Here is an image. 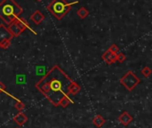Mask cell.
Here are the masks:
<instances>
[{
  "instance_id": "obj_8",
  "label": "cell",
  "mask_w": 152,
  "mask_h": 128,
  "mask_svg": "<svg viewBox=\"0 0 152 128\" xmlns=\"http://www.w3.org/2000/svg\"><path fill=\"white\" fill-rule=\"evenodd\" d=\"M118 121L124 126H128L133 121V117L127 111H124L122 114L119 115Z\"/></svg>"
},
{
  "instance_id": "obj_7",
  "label": "cell",
  "mask_w": 152,
  "mask_h": 128,
  "mask_svg": "<svg viewBox=\"0 0 152 128\" xmlns=\"http://www.w3.org/2000/svg\"><path fill=\"white\" fill-rule=\"evenodd\" d=\"M45 19V15L42 12L39 10L35 11L31 15H30V20L35 23V24H40Z\"/></svg>"
},
{
  "instance_id": "obj_6",
  "label": "cell",
  "mask_w": 152,
  "mask_h": 128,
  "mask_svg": "<svg viewBox=\"0 0 152 128\" xmlns=\"http://www.w3.org/2000/svg\"><path fill=\"white\" fill-rule=\"evenodd\" d=\"M12 37L13 36L8 30V29L4 25L0 24V47L4 49L8 48Z\"/></svg>"
},
{
  "instance_id": "obj_15",
  "label": "cell",
  "mask_w": 152,
  "mask_h": 128,
  "mask_svg": "<svg viewBox=\"0 0 152 128\" xmlns=\"http://www.w3.org/2000/svg\"><path fill=\"white\" fill-rule=\"evenodd\" d=\"M142 75H143L144 77L148 78V77H150V76H151V69L149 67H145V68H143V69H142Z\"/></svg>"
},
{
  "instance_id": "obj_18",
  "label": "cell",
  "mask_w": 152,
  "mask_h": 128,
  "mask_svg": "<svg viewBox=\"0 0 152 128\" xmlns=\"http://www.w3.org/2000/svg\"><path fill=\"white\" fill-rule=\"evenodd\" d=\"M126 60V55L123 53H118L117 54V61H118L119 62H123Z\"/></svg>"
},
{
  "instance_id": "obj_4",
  "label": "cell",
  "mask_w": 152,
  "mask_h": 128,
  "mask_svg": "<svg viewBox=\"0 0 152 128\" xmlns=\"http://www.w3.org/2000/svg\"><path fill=\"white\" fill-rule=\"evenodd\" d=\"M27 28H28V23L23 20V19H19L16 18L13 20L10 24L9 27L7 28L8 30L12 33L13 37H18L20 36Z\"/></svg>"
},
{
  "instance_id": "obj_1",
  "label": "cell",
  "mask_w": 152,
  "mask_h": 128,
  "mask_svg": "<svg viewBox=\"0 0 152 128\" xmlns=\"http://www.w3.org/2000/svg\"><path fill=\"white\" fill-rule=\"evenodd\" d=\"M76 82L58 65H54L35 87L54 106L58 107L61 100L70 94V89Z\"/></svg>"
},
{
  "instance_id": "obj_13",
  "label": "cell",
  "mask_w": 152,
  "mask_h": 128,
  "mask_svg": "<svg viewBox=\"0 0 152 128\" xmlns=\"http://www.w3.org/2000/svg\"><path fill=\"white\" fill-rule=\"evenodd\" d=\"M70 102H71L70 98H69V96H65V97H63V98L61 100V102H60V103H59V106H61V107H62V108H66Z\"/></svg>"
},
{
  "instance_id": "obj_14",
  "label": "cell",
  "mask_w": 152,
  "mask_h": 128,
  "mask_svg": "<svg viewBox=\"0 0 152 128\" xmlns=\"http://www.w3.org/2000/svg\"><path fill=\"white\" fill-rule=\"evenodd\" d=\"M80 90H81V88H80L79 85H78L77 83H76L74 86H72V87H71V89H70V94H72V95H77V94L80 92Z\"/></svg>"
},
{
  "instance_id": "obj_2",
  "label": "cell",
  "mask_w": 152,
  "mask_h": 128,
  "mask_svg": "<svg viewBox=\"0 0 152 128\" xmlns=\"http://www.w3.org/2000/svg\"><path fill=\"white\" fill-rule=\"evenodd\" d=\"M23 10L14 0H2L0 3V18L9 25L13 20L19 18Z\"/></svg>"
},
{
  "instance_id": "obj_17",
  "label": "cell",
  "mask_w": 152,
  "mask_h": 128,
  "mask_svg": "<svg viewBox=\"0 0 152 128\" xmlns=\"http://www.w3.org/2000/svg\"><path fill=\"white\" fill-rule=\"evenodd\" d=\"M109 51H110V52H111L112 53L117 54V53L119 51V48H118V46H117L116 45H112L109 48Z\"/></svg>"
},
{
  "instance_id": "obj_21",
  "label": "cell",
  "mask_w": 152,
  "mask_h": 128,
  "mask_svg": "<svg viewBox=\"0 0 152 128\" xmlns=\"http://www.w3.org/2000/svg\"><path fill=\"white\" fill-rule=\"evenodd\" d=\"M16 128H19V127H16Z\"/></svg>"
},
{
  "instance_id": "obj_20",
  "label": "cell",
  "mask_w": 152,
  "mask_h": 128,
  "mask_svg": "<svg viewBox=\"0 0 152 128\" xmlns=\"http://www.w3.org/2000/svg\"><path fill=\"white\" fill-rule=\"evenodd\" d=\"M37 1H41V0H37Z\"/></svg>"
},
{
  "instance_id": "obj_19",
  "label": "cell",
  "mask_w": 152,
  "mask_h": 128,
  "mask_svg": "<svg viewBox=\"0 0 152 128\" xmlns=\"http://www.w3.org/2000/svg\"><path fill=\"white\" fill-rule=\"evenodd\" d=\"M4 90H5V86L2 82H0V92L4 91Z\"/></svg>"
},
{
  "instance_id": "obj_9",
  "label": "cell",
  "mask_w": 152,
  "mask_h": 128,
  "mask_svg": "<svg viewBox=\"0 0 152 128\" xmlns=\"http://www.w3.org/2000/svg\"><path fill=\"white\" fill-rule=\"evenodd\" d=\"M102 58L108 64H112V63H114V62L117 61V54L112 53L110 52L109 50L106 51V52L102 54Z\"/></svg>"
},
{
  "instance_id": "obj_3",
  "label": "cell",
  "mask_w": 152,
  "mask_h": 128,
  "mask_svg": "<svg viewBox=\"0 0 152 128\" xmlns=\"http://www.w3.org/2000/svg\"><path fill=\"white\" fill-rule=\"evenodd\" d=\"M72 4L66 0H53L47 5V9L55 18L61 20L70 11Z\"/></svg>"
},
{
  "instance_id": "obj_5",
  "label": "cell",
  "mask_w": 152,
  "mask_h": 128,
  "mask_svg": "<svg viewBox=\"0 0 152 128\" xmlns=\"http://www.w3.org/2000/svg\"><path fill=\"white\" fill-rule=\"evenodd\" d=\"M141 80L134 75V73L133 71H128L124 77H122L120 78V83L128 90V91H132L134 90L139 84H140Z\"/></svg>"
},
{
  "instance_id": "obj_12",
  "label": "cell",
  "mask_w": 152,
  "mask_h": 128,
  "mask_svg": "<svg viewBox=\"0 0 152 128\" xmlns=\"http://www.w3.org/2000/svg\"><path fill=\"white\" fill-rule=\"evenodd\" d=\"M88 13H89V12H88L85 7H81V8L78 9L77 12V14L81 19H85V18L88 15Z\"/></svg>"
},
{
  "instance_id": "obj_16",
  "label": "cell",
  "mask_w": 152,
  "mask_h": 128,
  "mask_svg": "<svg viewBox=\"0 0 152 128\" xmlns=\"http://www.w3.org/2000/svg\"><path fill=\"white\" fill-rule=\"evenodd\" d=\"M15 109L17 110H19L20 112H21V110L24 109V107H25V105H24V103L23 102H17L16 103H15Z\"/></svg>"
},
{
  "instance_id": "obj_11",
  "label": "cell",
  "mask_w": 152,
  "mask_h": 128,
  "mask_svg": "<svg viewBox=\"0 0 152 128\" xmlns=\"http://www.w3.org/2000/svg\"><path fill=\"white\" fill-rule=\"evenodd\" d=\"M106 123V120L104 118H102L101 115H96L94 119H93V124L96 127L100 128L102 127L104 124Z\"/></svg>"
},
{
  "instance_id": "obj_10",
  "label": "cell",
  "mask_w": 152,
  "mask_h": 128,
  "mask_svg": "<svg viewBox=\"0 0 152 128\" xmlns=\"http://www.w3.org/2000/svg\"><path fill=\"white\" fill-rule=\"evenodd\" d=\"M13 121L18 125V126H23L27 121H28V118L27 116L22 113V112H19L18 114H16L14 117H13Z\"/></svg>"
}]
</instances>
